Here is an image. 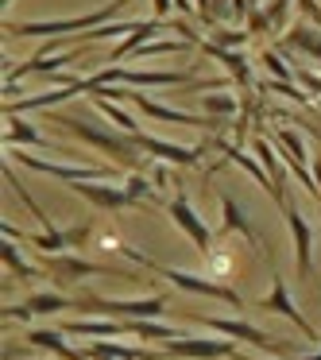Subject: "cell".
<instances>
[{"label": "cell", "instance_id": "cell-1", "mask_svg": "<svg viewBox=\"0 0 321 360\" xmlns=\"http://www.w3.org/2000/svg\"><path fill=\"white\" fill-rule=\"evenodd\" d=\"M51 120H55L58 128H66L70 136L86 140L89 148H97V151H105L109 159H117V163H120V167H128V171H132V167L143 159V151H140V143H136V136H132V132H112L109 124H89V120L70 117V112H55Z\"/></svg>", "mask_w": 321, "mask_h": 360}, {"label": "cell", "instance_id": "cell-2", "mask_svg": "<svg viewBox=\"0 0 321 360\" xmlns=\"http://www.w3.org/2000/svg\"><path fill=\"white\" fill-rule=\"evenodd\" d=\"M120 252H124L132 264H140V267H148V271H155V275H163V279H171L178 290H194V295H205V298H221V302H228L232 310H240V306H244V298L236 295L232 287H225V283H213V279H205V275L182 271V267H166V264H159V259L143 256L140 248H132V244H124Z\"/></svg>", "mask_w": 321, "mask_h": 360}, {"label": "cell", "instance_id": "cell-3", "mask_svg": "<svg viewBox=\"0 0 321 360\" xmlns=\"http://www.w3.org/2000/svg\"><path fill=\"white\" fill-rule=\"evenodd\" d=\"M120 8H124V0H109L101 12H86V16H74V20H35V24H16V20H8L4 32L16 35V39H27V35H35V39H58V35H78V32H89V27L112 24V16H117Z\"/></svg>", "mask_w": 321, "mask_h": 360}, {"label": "cell", "instance_id": "cell-4", "mask_svg": "<svg viewBox=\"0 0 321 360\" xmlns=\"http://www.w3.org/2000/svg\"><path fill=\"white\" fill-rule=\"evenodd\" d=\"M171 295H148V298H97L86 295L81 302H74V310H86L97 314V318H120V321H132V318H163Z\"/></svg>", "mask_w": 321, "mask_h": 360}, {"label": "cell", "instance_id": "cell-5", "mask_svg": "<svg viewBox=\"0 0 321 360\" xmlns=\"http://www.w3.org/2000/svg\"><path fill=\"white\" fill-rule=\"evenodd\" d=\"M12 163L27 167V171H39V174H51V179H63V182H109L112 167H74V163H51V159H39V155H27L24 148H12Z\"/></svg>", "mask_w": 321, "mask_h": 360}, {"label": "cell", "instance_id": "cell-6", "mask_svg": "<svg viewBox=\"0 0 321 360\" xmlns=\"http://www.w3.org/2000/svg\"><path fill=\"white\" fill-rule=\"evenodd\" d=\"M166 360H221V356H236L232 337H186L178 341H166L163 349Z\"/></svg>", "mask_w": 321, "mask_h": 360}, {"label": "cell", "instance_id": "cell-7", "mask_svg": "<svg viewBox=\"0 0 321 360\" xmlns=\"http://www.w3.org/2000/svg\"><path fill=\"white\" fill-rule=\"evenodd\" d=\"M282 217H287L290 240H294V267H298L302 279H310V271H313V229H310V221L302 217V210L294 205L290 194H287V202H282Z\"/></svg>", "mask_w": 321, "mask_h": 360}, {"label": "cell", "instance_id": "cell-8", "mask_svg": "<svg viewBox=\"0 0 321 360\" xmlns=\"http://www.w3.org/2000/svg\"><path fill=\"white\" fill-rule=\"evenodd\" d=\"M128 101L151 120H163V124H190V128H225L228 120L225 117H194V112H182V109H171V105L155 101L148 94H128Z\"/></svg>", "mask_w": 321, "mask_h": 360}, {"label": "cell", "instance_id": "cell-9", "mask_svg": "<svg viewBox=\"0 0 321 360\" xmlns=\"http://www.w3.org/2000/svg\"><path fill=\"white\" fill-rule=\"evenodd\" d=\"M43 271L55 275V283H74V279H89V275H109V279H124V271L117 267H105V264H93V259H78V256H55L43 259Z\"/></svg>", "mask_w": 321, "mask_h": 360}, {"label": "cell", "instance_id": "cell-10", "mask_svg": "<svg viewBox=\"0 0 321 360\" xmlns=\"http://www.w3.org/2000/svg\"><path fill=\"white\" fill-rule=\"evenodd\" d=\"M197 326L213 329V333H221V337H232V341H248V345H256V349H279L271 333H263L259 326H251V321H244V318H197Z\"/></svg>", "mask_w": 321, "mask_h": 360}, {"label": "cell", "instance_id": "cell-11", "mask_svg": "<svg viewBox=\"0 0 321 360\" xmlns=\"http://www.w3.org/2000/svg\"><path fill=\"white\" fill-rule=\"evenodd\" d=\"M136 143H140L143 155H155L163 163H174V167H197V159L205 155V148H182V143H171V140H159V136H148V132H132Z\"/></svg>", "mask_w": 321, "mask_h": 360}, {"label": "cell", "instance_id": "cell-12", "mask_svg": "<svg viewBox=\"0 0 321 360\" xmlns=\"http://www.w3.org/2000/svg\"><path fill=\"white\" fill-rule=\"evenodd\" d=\"M259 310L282 314V318H290L298 329H302V337H306V341H317V329H313L310 321L302 318V310L294 306V298H290V290H287V279H282V275H275V279H271V295H267L263 302H259Z\"/></svg>", "mask_w": 321, "mask_h": 360}, {"label": "cell", "instance_id": "cell-13", "mask_svg": "<svg viewBox=\"0 0 321 360\" xmlns=\"http://www.w3.org/2000/svg\"><path fill=\"white\" fill-rule=\"evenodd\" d=\"M166 213H171V217H174V225H178L182 233L190 236V240H194V248H197V252H209L213 233H209V225H205V221L197 217V210L190 205V198H186V194H178V198H174V202L166 205Z\"/></svg>", "mask_w": 321, "mask_h": 360}, {"label": "cell", "instance_id": "cell-14", "mask_svg": "<svg viewBox=\"0 0 321 360\" xmlns=\"http://www.w3.org/2000/svg\"><path fill=\"white\" fill-rule=\"evenodd\" d=\"M4 148H39V151H55V155H74L70 148L47 140L39 128H32L24 117H8V128H4Z\"/></svg>", "mask_w": 321, "mask_h": 360}, {"label": "cell", "instance_id": "cell-15", "mask_svg": "<svg viewBox=\"0 0 321 360\" xmlns=\"http://www.w3.org/2000/svg\"><path fill=\"white\" fill-rule=\"evenodd\" d=\"M221 151H225V159H232V163L240 167V171H248L251 179H256L259 186H263L267 194L275 198V205L282 210V202H287V190H279V186H275V179L267 174V167H259L251 155H244V151H240V143H232V140H221Z\"/></svg>", "mask_w": 321, "mask_h": 360}, {"label": "cell", "instance_id": "cell-16", "mask_svg": "<svg viewBox=\"0 0 321 360\" xmlns=\"http://www.w3.org/2000/svg\"><path fill=\"white\" fill-rule=\"evenodd\" d=\"M202 51H205L209 58H217L221 66H225L228 78H232L236 86H251V82H256V74H251V63H248V58H244L236 47H221L217 39H202Z\"/></svg>", "mask_w": 321, "mask_h": 360}, {"label": "cell", "instance_id": "cell-17", "mask_svg": "<svg viewBox=\"0 0 321 360\" xmlns=\"http://www.w3.org/2000/svg\"><path fill=\"white\" fill-rule=\"evenodd\" d=\"M70 186L78 190L86 202H93L97 210H128V205H136L132 194L120 190V186H105V182H70Z\"/></svg>", "mask_w": 321, "mask_h": 360}, {"label": "cell", "instance_id": "cell-18", "mask_svg": "<svg viewBox=\"0 0 321 360\" xmlns=\"http://www.w3.org/2000/svg\"><path fill=\"white\" fill-rule=\"evenodd\" d=\"M89 360H166L155 349H140V345H112V341H89L86 345Z\"/></svg>", "mask_w": 321, "mask_h": 360}, {"label": "cell", "instance_id": "cell-19", "mask_svg": "<svg viewBox=\"0 0 321 360\" xmlns=\"http://www.w3.org/2000/svg\"><path fill=\"white\" fill-rule=\"evenodd\" d=\"M63 333H70V337H97V341H112V337H124V333H128V321H120V318H97V321L81 318V321H66Z\"/></svg>", "mask_w": 321, "mask_h": 360}, {"label": "cell", "instance_id": "cell-20", "mask_svg": "<svg viewBox=\"0 0 321 360\" xmlns=\"http://www.w3.org/2000/svg\"><path fill=\"white\" fill-rule=\"evenodd\" d=\"M27 341H32L35 349L55 352L58 360H89L86 352H78L70 341H63V329H32V333H27Z\"/></svg>", "mask_w": 321, "mask_h": 360}, {"label": "cell", "instance_id": "cell-21", "mask_svg": "<svg viewBox=\"0 0 321 360\" xmlns=\"http://www.w3.org/2000/svg\"><path fill=\"white\" fill-rule=\"evenodd\" d=\"M159 27H163V32H166V20H159V16L143 20V24L136 27L132 35H124V43H120V47L112 51V63H124V58L132 55L136 47H143V43H151V39H155V35H159Z\"/></svg>", "mask_w": 321, "mask_h": 360}, {"label": "cell", "instance_id": "cell-22", "mask_svg": "<svg viewBox=\"0 0 321 360\" xmlns=\"http://www.w3.org/2000/svg\"><path fill=\"white\" fill-rule=\"evenodd\" d=\"M287 47L290 51H302L310 63H317L321 66V32H313L310 24H294L287 32Z\"/></svg>", "mask_w": 321, "mask_h": 360}, {"label": "cell", "instance_id": "cell-23", "mask_svg": "<svg viewBox=\"0 0 321 360\" xmlns=\"http://www.w3.org/2000/svg\"><path fill=\"white\" fill-rule=\"evenodd\" d=\"M221 217H225V233H240L248 244H259V233L248 225V217H244V210H240V205H236L228 194H221Z\"/></svg>", "mask_w": 321, "mask_h": 360}, {"label": "cell", "instance_id": "cell-24", "mask_svg": "<svg viewBox=\"0 0 321 360\" xmlns=\"http://www.w3.org/2000/svg\"><path fill=\"white\" fill-rule=\"evenodd\" d=\"M128 333L143 337V341H178L182 329L163 326V321H155V318H132V321H128Z\"/></svg>", "mask_w": 321, "mask_h": 360}, {"label": "cell", "instance_id": "cell-25", "mask_svg": "<svg viewBox=\"0 0 321 360\" xmlns=\"http://www.w3.org/2000/svg\"><path fill=\"white\" fill-rule=\"evenodd\" d=\"M0 259H4V267H8L16 279H35V275H39V267H32V264L24 259L20 240H8V236H4V244H0Z\"/></svg>", "mask_w": 321, "mask_h": 360}, {"label": "cell", "instance_id": "cell-26", "mask_svg": "<svg viewBox=\"0 0 321 360\" xmlns=\"http://www.w3.org/2000/svg\"><path fill=\"white\" fill-rule=\"evenodd\" d=\"M24 310H27V314H32V318H35V314L74 310V302H70V298H66V295H58V290H43V295H32V298H27V302H24Z\"/></svg>", "mask_w": 321, "mask_h": 360}, {"label": "cell", "instance_id": "cell-27", "mask_svg": "<svg viewBox=\"0 0 321 360\" xmlns=\"http://www.w3.org/2000/svg\"><path fill=\"white\" fill-rule=\"evenodd\" d=\"M89 101H93V109H97V112H105V117H109L112 124L120 128V132H140V120H136V117H128V112L120 109L117 101H105V97H97V94L89 97Z\"/></svg>", "mask_w": 321, "mask_h": 360}, {"label": "cell", "instance_id": "cell-28", "mask_svg": "<svg viewBox=\"0 0 321 360\" xmlns=\"http://www.w3.org/2000/svg\"><path fill=\"white\" fill-rule=\"evenodd\" d=\"M256 155H259V163L267 167V174L275 179V186L282 190V182H287V179H282V159L275 155V148H271V140H267V136H256Z\"/></svg>", "mask_w": 321, "mask_h": 360}, {"label": "cell", "instance_id": "cell-29", "mask_svg": "<svg viewBox=\"0 0 321 360\" xmlns=\"http://www.w3.org/2000/svg\"><path fill=\"white\" fill-rule=\"evenodd\" d=\"M186 51H194V43L178 39V43H143V47L132 51V58H155V55H186Z\"/></svg>", "mask_w": 321, "mask_h": 360}, {"label": "cell", "instance_id": "cell-30", "mask_svg": "<svg viewBox=\"0 0 321 360\" xmlns=\"http://www.w3.org/2000/svg\"><path fill=\"white\" fill-rule=\"evenodd\" d=\"M202 105H205V117H225L228 120L236 112V97L232 94H205Z\"/></svg>", "mask_w": 321, "mask_h": 360}, {"label": "cell", "instance_id": "cell-31", "mask_svg": "<svg viewBox=\"0 0 321 360\" xmlns=\"http://www.w3.org/2000/svg\"><path fill=\"white\" fill-rule=\"evenodd\" d=\"M259 63H263L267 70H271L275 78H279V82H294V66H287V63H282V51L267 47L263 55H259Z\"/></svg>", "mask_w": 321, "mask_h": 360}, {"label": "cell", "instance_id": "cell-32", "mask_svg": "<svg viewBox=\"0 0 321 360\" xmlns=\"http://www.w3.org/2000/svg\"><path fill=\"white\" fill-rule=\"evenodd\" d=\"M124 190L132 194L136 205H140V202H151V198H155V186H151L143 174H132V171H128V179H124Z\"/></svg>", "mask_w": 321, "mask_h": 360}, {"label": "cell", "instance_id": "cell-33", "mask_svg": "<svg viewBox=\"0 0 321 360\" xmlns=\"http://www.w3.org/2000/svg\"><path fill=\"white\" fill-rule=\"evenodd\" d=\"M294 82L306 89V94H313V97L321 101V78L310 70V66H294Z\"/></svg>", "mask_w": 321, "mask_h": 360}, {"label": "cell", "instance_id": "cell-34", "mask_svg": "<svg viewBox=\"0 0 321 360\" xmlns=\"http://www.w3.org/2000/svg\"><path fill=\"white\" fill-rule=\"evenodd\" d=\"M209 39H217L221 47H244V43L251 39V32H228V27H217Z\"/></svg>", "mask_w": 321, "mask_h": 360}, {"label": "cell", "instance_id": "cell-35", "mask_svg": "<svg viewBox=\"0 0 321 360\" xmlns=\"http://www.w3.org/2000/svg\"><path fill=\"white\" fill-rule=\"evenodd\" d=\"M267 89H275V94H282V97H290V101H298V105H306V89L302 86H294V82H267Z\"/></svg>", "mask_w": 321, "mask_h": 360}, {"label": "cell", "instance_id": "cell-36", "mask_svg": "<svg viewBox=\"0 0 321 360\" xmlns=\"http://www.w3.org/2000/svg\"><path fill=\"white\" fill-rule=\"evenodd\" d=\"M166 167H171V163H163V159L151 167V182H155V186H166V179H171V171H166Z\"/></svg>", "mask_w": 321, "mask_h": 360}, {"label": "cell", "instance_id": "cell-37", "mask_svg": "<svg viewBox=\"0 0 321 360\" xmlns=\"http://www.w3.org/2000/svg\"><path fill=\"white\" fill-rule=\"evenodd\" d=\"M213 12L217 20H232V0H213Z\"/></svg>", "mask_w": 321, "mask_h": 360}, {"label": "cell", "instance_id": "cell-38", "mask_svg": "<svg viewBox=\"0 0 321 360\" xmlns=\"http://www.w3.org/2000/svg\"><path fill=\"white\" fill-rule=\"evenodd\" d=\"M151 8H155L159 20H166V16H171V8H174V0H151Z\"/></svg>", "mask_w": 321, "mask_h": 360}, {"label": "cell", "instance_id": "cell-39", "mask_svg": "<svg viewBox=\"0 0 321 360\" xmlns=\"http://www.w3.org/2000/svg\"><path fill=\"white\" fill-rule=\"evenodd\" d=\"M310 171H313V179H317V190H321V155L310 159Z\"/></svg>", "mask_w": 321, "mask_h": 360}, {"label": "cell", "instance_id": "cell-40", "mask_svg": "<svg viewBox=\"0 0 321 360\" xmlns=\"http://www.w3.org/2000/svg\"><path fill=\"white\" fill-rule=\"evenodd\" d=\"M174 8H178L182 16H190V12H194V4H190V0H174Z\"/></svg>", "mask_w": 321, "mask_h": 360}, {"label": "cell", "instance_id": "cell-41", "mask_svg": "<svg viewBox=\"0 0 321 360\" xmlns=\"http://www.w3.org/2000/svg\"><path fill=\"white\" fill-rule=\"evenodd\" d=\"M298 360H321V349H317V352H310V356H298Z\"/></svg>", "mask_w": 321, "mask_h": 360}, {"label": "cell", "instance_id": "cell-42", "mask_svg": "<svg viewBox=\"0 0 321 360\" xmlns=\"http://www.w3.org/2000/svg\"><path fill=\"white\" fill-rule=\"evenodd\" d=\"M236 360H256V356H240V352H236Z\"/></svg>", "mask_w": 321, "mask_h": 360}, {"label": "cell", "instance_id": "cell-43", "mask_svg": "<svg viewBox=\"0 0 321 360\" xmlns=\"http://www.w3.org/2000/svg\"><path fill=\"white\" fill-rule=\"evenodd\" d=\"M251 4H259V0H251Z\"/></svg>", "mask_w": 321, "mask_h": 360}, {"label": "cell", "instance_id": "cell-44", "mask_svg": "<svg viewBox=\"0 0 321 360\" xmlns=\"http://www.w3.org/2000/svg\"><path fill=\"white\" fill-rule=\"evenodd\" d=\"M4 4H8V0H4Z\"/></svg>", "mask_w": 321, "mask_h": 360}, {"label": "cell", "instance_id": "cell-45", "mask_svg": "<svg viewBox=\"0 0 321 360\" xmlns=\"http://www.w3.org/2000/svg\"><path fill=\"white\" fill-rule=\"evenodd\" d=\"M317 70H321V66H317Z\"/></svg>", "mask_w": 321, "mask_h": 360}]
</instances>
